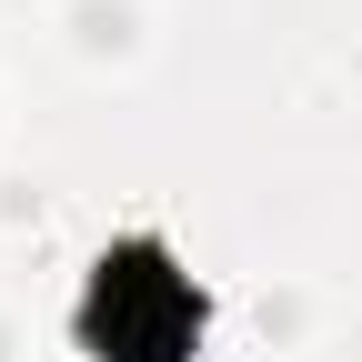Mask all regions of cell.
Returning <instances> with one entry per match:
<instances>
[{
	"instance_id": "obj_1",
	"label": "cell",
	"mask_w": 362,
	"mask_h": 362,
	"mask_svg": "<svg viewBox=\"0 0 362 362\" xmlns=\"http://www.w3.org/2000/svg\"><path fill=\"white\" fill-rule=\"evenodd\" d=\"M90 362H192L202 342V292L181 282V272L151 252V242H121L101 262V282H90Z\"/></svg>"
}]
</instances>
